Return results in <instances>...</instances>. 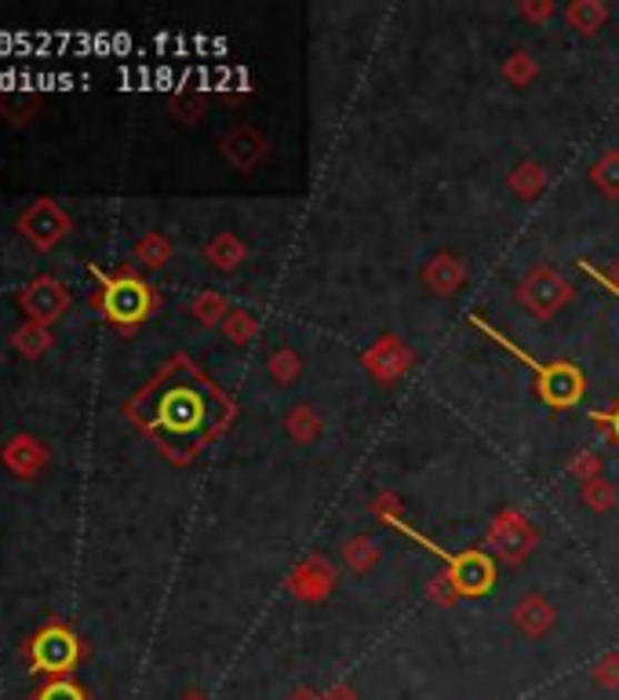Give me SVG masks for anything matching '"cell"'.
<instances>
[{"instance_id":"obj_13","label":"cell","mask_w":619,"mask_h":700,"mask_svg":"<svg viewBox=\"0 0 619 700\" xmlns=\"http://www.w3.org/2000/svg\"><path fill=\"white\" fill-rule=\"evenodd\" d=\"M48 460H51L48 445L41 438H33V434H16V438L0 445V464L16 474L19 482H33L48 467Z\"/></svg>"},{"instance_id":"obj_35","label":"cell","mask_w":619,"mask_h":700,"mask_svg":"<svg viewBox=\"0 0 619 700\" xmlns=\"http://www.w3.org/2000/svg\"><path fill=\"white\" fill-rule=\"evenodd\" d=\"M427 591H430V599L438 602V605H452V602L459 599V588L452 584L449 570L433 573V576H430V584H427Z\"/></svg>"},{"instance_id":"obj_17","label":"cell","mask_w":619,"mask_h":700,"mask_svg":"<svg viewBox=\"0 0 619 700\" xmlns=\"http://www.w3.org/2000/svg\"><path fill=\"white\" fill-rule=\"evenodd\" d=\"M507 187L513 190V197L525 205H532L539 201V197L547 194L550 187V171L539 165V161H521V165H513L510 168V176H507Z\"/></svg>"},{"instance_id":"obj_20","label":"cell","mask_w":619,"mask_h":700,"mask_svg":"<svg viewBox=\"0 0 619 700\" xmlns=\"http://www.w3.org/2000/svg\"><path fill=\"white\" fill-rule=\"evenodd\" d=\"M41 110V96L37 91H22V88H11V91H0V117L11 125V128H26Z\"/></svg>"},{"instance_id":"obj_34","label":"cell","mask_w":619,"mask_h":700,"mask_svg":"<svg viewBox=\"0 0 619 700\" xmlns=\"http://www.w3.org/2000/svg\"><path fill=\"white\" fill-rule=\"evenodd\" d=\"M372 514L383 525H401L405 522V507H401V496L398 493H379L372 500Z\"/></svg>"},{"instance_id":"obj_7","label":"cell","mask_w":619,"mask_h":700,"mask_svg":"<svg viewBox=\"0 0 619 700\" xmlns=\"http://www.w3.org/2000/svg\"><path fill=\"white\" fill-rule=\"evenodd\" d=\"M536 525L532 519L525 511L518 507H507V511H499L492 525H489V548L499 554L503 562H521V559H529V554L536 551Z\"/></svg>"},{"instance_id":"obj_19","label":"cell","mask_w":619,"mask_h":700,"mask_svg":"<svg viewBox=\"0 0 619 700\" xmlns=\"http://www.w3.org/2000/svg\"><path fill=\"white\" fill-rule=\"evenodd\" d=\"M284 434L296 445H313L325 434V420L313 405H292L284 416Z\"/></svg>"},{"instance_id":"obj_37","label":"cell","mask_w":619,"mask_h":700,"mask_svg":"<svg viewBox=\"0 0 619 700\" xmlns=\"http://www.w3.org/2000/svg\"><path fill=\"white\" fill-rule=\"evenodd\" d=\"M579 270H583V274H590V277H595V282L598 285H605V288H609V293L612 296H619V256L609 263V274H601L598 267H595V263H587V259H579Z\"/></svg>"},{"instance_id":"obj_12","label":"cell","mask_w":619,"mask_h":700,"mask_svg":"<svg viewBox=\"0 0 619 700\" xmlns=\"http://www.w3.org/2000/svg\"><path fill=\"white\" fill-rule=\"evenodd\" d=\"M361 362L379 383H398L408 368L416 365V354L408 351V343L401 336H379L372 347L365 351Z\"/></svg>"},{"instance_id":"obj_41","label":"cell","mask_w":619,"mask_h":700,"mask_svg":"<svg viewBox=\"0 0 619 700\" xmlns=\"http://www.w3.org/2000/svg\"><path fill=\"white\" fill-rule=\"evenodd\" d=\"M182 700H204L201 693H190V697H182Z\"/></svg>"},{"instance_id":"obj_40","label":"cell","mask_w":619,"mask_h":700,"mask_svg":"<svg viewBox=\"0 0 619 700\" xmlns=\"http://www.w3.org/2000/svg\"><path fill=\"white\" fill-rule=\"evenodd\" d=\"M288 700H325V693L310 690V686H299V690H292V693H288Z\"/></svg>"},{"instance_id":"obj_9","label":"cell","mask_w":619,"mask_h":700,"mask_svg":"<svg viewBox=\"0 0 619 700\" xmlns=\"http://www.w3.org/2000/svg\"><path fill=\"white\" fill-rule=\"evenodd\" d=\"M219 154L237 171H256L270 157V139L252 125H233L219 136Z\"/></svg>"},{"instance_id":"obj_1","label":"cell","mask_w":619,"mask_h":700,"mask_svg":"<svg viewBox=\"0 0 619 700\" xmlns=\"http://www.w3.org/2000/svg\"><path fill=\"white\" fill-rule=\"evenodd\" d=\"M124 416L171 464H187L222 427L219 398L208 383H201V373L187 358L168 362L136 398H128Z\"/></svg>"},{"instance_id":"obj_27","label":"cell","mask_w":619,"mask_h":700,"mask_svg":"<svg viewBox=\"0 0 619 700\" xmlns=\"http://www.w3.org/2000/svg\"><path fill=\"white\" fill-rule=\"evenodd\" d=\"M579 504H583L587 511H595V514H609L619 504V493H616V485L601 474V479L579 485Z\"/></svg>"},{"instance_id":"obj_22","label":"cell","mask_w":619,"mask_h":700,"mask_svg":"<svg viewBox=\"0 0 619 700\" xmlns=\"http://www.w3.org/2000/svg\"><path fill=\"white\" fill-rule=\"evenodd\" d=\"M230 299L222 296V293H212V288H204V293H197L190 299V318L197 325H204V328H216L227 322V314H230Z\"/></svg>"},{"instance_id":"obj_32","label":"cell","mask_w":619,"mask_h":700,"mask_svg":"<svg viewBox=\"0 0 619 700\" xmlns=\"http://www.w3.org/2000/svg\"><path fill=\"white\" fill-rule=\"evenodd\" d=\"M590 682L601 686V690H609V693L619 690V653L616 650L598 657L595 664H590Z\"/></svg>"},{"instance_id":"obj_3","label":"cell","mask_w":619,"mask_h":700,"mask_svg":"<svg viewBox=\"0 0 619 700\" xmlns=\"http://www.w3.org/2000/svg\"><path fill=\"white\" fill-rule=\"evenodd\" d=\"M84 645L77 639V631L62 620H48L44 628H37L30 639H26V660H30L33 676H48V679H66V671H73L81 664Z\"/></svg>"},{"instance_id":"obj_23","label":"cell","mask_w":619,"mask_h":700,"mask_svg":"<svg viewBox=\"0 0 619 700\" xmlns=\"http://www.w3.org/2000/svg\"><path fill=\"white\" fill-rule=\"evenodd\" d=\"M499 77H503L510 88H529L539 77V59L525 48L510 51V56L503 59V66H499Z\"/></svg>"},{"instance_id":"obj_28","label":"cell","mask_w":619,"mask_h":700,"mask_svg":"<svg viewBox=\"0 0 619 700\" xmlns=\"http://www.w3.org/2000/svg\"><path fill=\"white\" fill-rule=\"evenodd\" d=\"M590 183L609 197V201H619V150H605L595 168H590Z\"/></svg>"},{"instance_id":"obj_2","label":"cell","mask_w":619,"mask_h":700,"mask_svg":"<svg viewBox=\"0 0 619 700\" xmlns=\"http://www.w3.org/2000/svg\"><path fill=\"white\" fill-rule=\"evenodd\" d=\"M91 277L99 282V293H91V310L102 314V322H110L117 333H136V328L153 318L157 307H161V296L157 288L142 277L136 267H117V270H102L99 263H91Z\"/></svg>"},{"instance_id":"obj_4","label":"cell","mask_w":619,"mask_h":700,"mask_svg":"<svg viewBox=\"0 0 619 700\" xmlns=\"http://www.w3.org/2000/svg\"><path fill=\"white\" fill-rule=\"evenodd\" d=\"M470 322L478 325L489 339H496L503 351H510L513 358H521L525 365L532 368L536 379H539V394H543V402H547V405L565 408V405H576V402H579V394H583V373H579V368H572V365H539L536 358H529V351H521L518 343H510L503 333H496V328H492L489 322H485L481 314H473Z\"/></svg>"},{"instance_id":"obj_10","label":"cell","mask_w":619,"mask_h":700,"mask_svg":"<svg viewBox=\"0 0 619 700\" xmlns=\"http://www.w3.org/2000/svg\"><path fill=\"white\" fill-rule=\"evenodd\" d=\"M336 588V565L325 559V554H307L302 562L292 565L288 573V591L296 594L299 602H325Z\"/></svg>"},{"instance_id":"obj_24","label":"cell","mask_w":619,"mask_h":700,"mask_svg":"<svg viewBox=\"0 0 619 700\" xmlns=\"http://www.w3.org/2000/svg\"><path fill=\"white\" fill-rule=\"evenodd\" d=\"M565 19L572 22V30L579 33H598L605 22H609V8L601 4V0H572L569 8H565Z\"/></svg>"},{"instance_id":"obj_18","label":"cell","mask_w":619,"mask_h":700,"mask_svg":"<svg viewBox=\"0 0 619 700\" xmlns=\"http://www.w3.org/2000/svg\"><path fill=\"white\" fill-rule=\"evenodd\" d=\"M339 554H342V562H347V570H350V573H358V576L372 573L376 565H379V559H383V551H379V544H376V540L368 536V533H353V536H347V540H342Z\"/></svg>"},{"instance_id":"obj_25","label":"cell","mask_w":619,"mask_h":700,"mask_svg":"<svg viewBox=\"0 0 619 700\" xmlns=\"http://www.w3.org/2000/svg\"><path fill=\"white\" fill-rule=\"evenodd\" d=\"M136 263H139V267H147V270L168 267V263H171V241L164 234H157V230L142 234L136 241Z\"/></svg>"},{"instance_id":"obj_26","label":"cell","mask_w":619,"mask_h":700,"mask_svg":"<svg viewBox=\"0 0 619 700\" xmlns=\"http://www.w3.org/2000/svg\"><path fill=\"white\" fill-rule=\"evenodd\" d=\"M302 373V358L292 347H278L267 354V376L278 383V387H292Z\"/></svg>"},{"instance_id":"obj_36","label":"cell","mask_w":619,"mask_h":700,"mask_svg":"<svg viewBox=\"0 0 619 700\" xmlns=\"http://www.w3.org/2000/svg\"><path fill=\"white\" fill-rule=\"evenodd\" d=\"M518 16L521 19H529V22H536V26H543V22H550L558 16V4L555 0H521L518 4Z\"/></svg>"},{"instance_id":"obj_39","label":"cell","mask_w":619,"mask_h":700,"mask_svg":"<svg viewBox=\"0 0 619 700\" xmlns=\"http://www.w3.org/2000/svg\"><path fill=\"white\" fill-rule=\"evenodd\" d=\"M325 700H358V693H353V686L336 682V686H328L325 690Z\"/></svg>"},{"instance_id":"obj_33","label":"cell","mask_w":619,"mask_h":700,"mask_svg":"<svg viewBox=\"0 0 619 700\" xmlns=\"http://www.w3.org/2000/svg\"><path fill=\"white\" fill-rule=\"evenodd\" d=\"M33 700H88L84 686L73 679H48V686L33 693Z\"/></svg>"},{"instance_id":"obj_31","label":"cell","mask_w":619,"mask_h":700,"mask_svg":"<svg viewBox=\"0 0 619 700\" xmlns=\"http://www.w3.org/2000/svg\"><path fill=\"white\" fill-rule=\"evenodd\" d=\"M601 471H605V460L595 453V448H579V453L569 460V474H572L579 485L601 479Z\"/></svg>"},{"instance_id":"obj_38","label":"cell","mask_w":619,"mask_h":700,"mask_svg":"<svg viewBox=\"0 0 619 700\" xmlns=\"http://www.w3.org/2000/svg\"><path fill=\"white\" fill-rule=\"evenodd\" d=\"M595 420H598V424H605L601 438L619 442V405H612V413H595Z\"/></svg>"},{"instance_id":"obj_5","label":"cell","mask_w":619,"mask_h":700,"mask_svg":"<svg viewBox=\"0 0 619 700\" xmlns=\"http://www.w3.org/2000/svg\"><path fill=\"white\" fill-rule=\"evenodd\" d=\"M576 296L572 282L561 270H555L550 263H539L529 274L521 277L518 288H513V299H518L521 310H529L536 322H550L569 307Z\"/></svg>"},{"instance_id":"obj_11","label":"cell","mask_w":619,"mask_h":700,"mask_svg":"<svg viewBox=\"0 0 619 700\" xmlns=\"http://www.w3.org/2000/svg\"><path fill=\"white\" fill-rule=\"evenodd\" d=\"M510 624L521 639H547L558 624V605L550 602L543 591H529L513 602Z\"/></svg>"},{"instance_id":"obj_6","label":"cell","mask_w":619,"mask_h":700,"mask_svg":"<svg viewBox=\"0 0 619 700\" xmlns=\"http://www.w3.org/2000/svg\"><path fill=\"white\" fill-rule=\"evenodd\" d=\"M19 234L30 241L37 253H56V248L70 237V216L62 213L59 201H51V197H37V201L26 208L19 216Z\"/></svg>"},{"instance_id":"obj_16","label":"cell","mask_w":619,"mask_h":700,"mask_svg":"<svg viewBox=\"0 0 619 700\" xmlns=\"http://www.w3.org/2000/svg\"><path fill=\"white\" fill-rule=\"evenodd\" d=\"M201 256H204V263H208L212 270H219V274H233V270H241V267H244L248 245H244L233 230H219V234H212V237L204 241Z\"/></svg>"},{"instance_id":"obj_14","label":"cell","mask_w":619,"mask_h":700,"mask_svg":"<svg viewBox=\"0 0 619 700\" xmlns=\"http://www.w3.org/2000/svg\"><path fill=\"white\" fill-rule=\"evenodd\" d=\"M419 282L430 296H441V299H452L463 293L467 285V263L459 259L456 253H433L423 263V274H419Z\"/></svg>"},{"instance_id":"obj_15","label":"cell","mask_w":619,"mask_h":700,"mask_svg":"<svg viewBox=\"0 0 619 700\" xmlns=\"http://www.w3.org/2000/svg\"><path fill=\"white\" fill-rule=\"evenodd\" d=\"M452 584L459 588V594H485L496 580V565L485 554L470 551V554H456V562L449 565Z\"/></svg>"},{"instance_id":"obj_30","label":"cell","mask_w":619,"mask_h":700,"mask_svg":"<svg viewBox=\"0 0 619 700\" xmlns=\"http://www.w3.org/2000/svg\"><path fill=\"white\" fill-rule=\"evenodd\" d=\"M204 107H208L204 91H176V96L168 99V110L179 125H197L204 117Z\"/></svg>"},{"instance_id":"obj_8","label":"cell","mask_w":619,"mask_h":700,"mask_svg":"<svg viewBox=\"0 0 619 700\" xmlns=\"http://www.w3.org/2000/svg\"><path fill=\"white\" fill-rule=\"evenodd\" d=\"M70 288H66V282H59L56 274H37L33 282L22 285L19 293V307L26 310V318L37 322V325H56L66 310H70Z\"/></svg>"},{"instance_id":"obj_21","label":"cell","mask_w":619,"mask_h":700,"mask_svg":"<svg viewBox=\"0 0 619 700\" xmlns=\"http://www.w3.org/2000/svg\"><path fill=\"white\" fill-rule=\"evenodd\" d=\"M11 347H16L22 358H44V354L56 347V336H51V328L48 325H37V322H26L19 325L16 333H11Z\"/></svg>"},{"instance_id":"obj_29","label":"cell","mask_w":619,"mask_h":700,"mask_svg":"<svg viewBox=\"0 0 619 700\" xmlns=\"http://www.w3.org/2000/svg\"><path fill=\"white\" fill-rule=\"evenodd\" d=\"M222 333H227V339L233 343V347H248V343H256V336H259V318L252 310L233 307L227 314V322H222Z\"/></svg>"}]
</instances>
